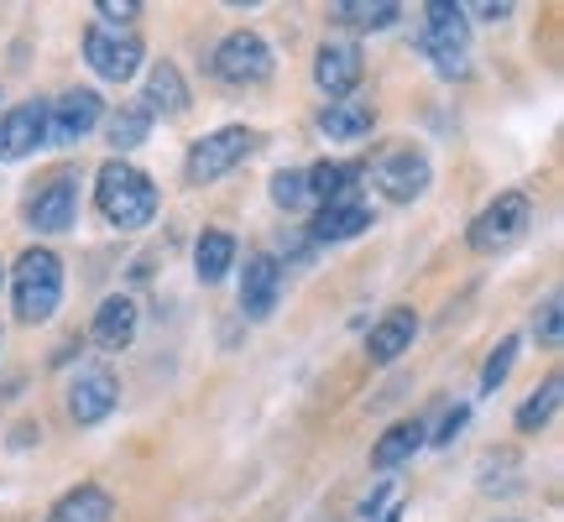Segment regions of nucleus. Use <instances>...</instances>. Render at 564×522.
Here are the masks:
<instances>
[{
  "label": "nucleus",
  "instance_id": "nucleus-11",
  "mask_svg": "<svg viewBox=\"0 0 564 522\" xmlns=\"http://www.w3.org/2000/svg\"><path fill=\"white\" fill-rule=\"evenodd\" d=\"M74 220H79V178H74V173L47 178L37 188V199L26 204V225H32L37 236H58V230H68Z\"/></svg>",
  "mask_w": 564,
  "mask_h": 522
},
{
  "label": "nucleus",
  "instance_id": "nucleus-26",
  "mask_svg": "<svg viewBox=\"0 0 564 522\" xmlns=\"http://www.w3.org/2000/svg\"><path fill=\"white\" fill-rule=\"evenodd\" d=\"M560 387H564L560 371H549L544 387H539V392H533V398L518 407V434H539V428L554 418V407H560Z\"/></svg>",
  "mask_w": 564,
  "mask_h": 522
},
{
  "label": "nucleus",
  "instance_id": "nucleus-4",
  "mask_svg": "<svg viewBox=\"0 0 564 522\" xmlns=\"http://www.w3.org/2000/svg\"><path fill=\"white\" fill-rule=\"evenodd\" d=\"M257 141H262V137H257L251 126H220V131H209V137H199L194 146H188L183 178L194 183V188L225 178L230 167H241V162L257 152Z\"/></svg>",
  "mask_w": 564,
  "mask_h": 522
},
{
  "label": "nucleus",
  "instance_id": "nucleus-28",
  "mask_svg": "<svg viewBox=\"0 0 564 522\" xmlns=\"http://www.w3.org/2000/svg\"><path fill=\"white\" fill-rule=\"evenodd\" d=\"M272 204H278V209H303V204H308V178H303L299 167L272 173Z\"/></svg>",
  "mask_w": 564,
  "mask_h": 522
},
{
  "label": "nucleus",
  "instance_id": "nucleus-17",
  "mask_svg": "<svg viewBox=\"0 0 564 522\" xmlns=\"http://www.w3.org/2000/svg\"><path fill=\"white\" fill-rule=\"evenodd\" d=\"M141 110L147 116H162V121H178L188 110V84H183V68L178 63H152L147 68V89H141Z\"/></svg>",
  "mask_w": 564,
  "mask_h": 522
},
{
  "label": "nucleus",
  "instance_id": "nucleus-9",
  "mask_svg": "<svg viewBox=\"0 0 564 522\" xmlns=\"http://www.w3.org/2000/svg\"><path fill=\"white\" fill-rule=\"evenodd\" d=\"M84 58L105 84H126L141 68V42L131 32H110V26H89L84 32Z\"/></svg>",
  "mask_w": 564,
  "mask_h": 522
},
{
  "label": "nucleus",
  "instance_id": "nucleus-1",
  "mask_svg": "<svg viewBox=\"0 0 564 522\" xmlns=\"http://www.w3.org/2000/svg\"><path fill=\"white\" fill-rule=\"evenodd\" d=\"M95 209L116 230H141V225H152V215H158V183L147 178L141 167H131L126 157H110L95 173Z\"/></svg>",
  "mask_w": 564,
  "mask_h": 522
},
{
  "label": "nucleus",
  "instance_id": "nucleus-35",
  "mask_svg": "<svg viewBox=\"0 0 564 522\" xmlns=\"http://www.w3.org/2000/svg\"><path fill=\"white\" fill-rule=\"evenodd\" d=\"M502 522H507V518H502Z\"/></svg>",
  "mask_w": 564,
  "mask_h": 522
},
{
  "label": "nucleus",
  "instance_id": "nucleus-14",
  "mask_svg": "<svg viewBox=\"0 0 564 522\" xmlns=\"http://www.w3.org/2000/svg\"><path fill=\"white\" fill-rule=\"evenodd\" d=\"M366 225H371V209H366L356 194H340V199L319 204V215L308 220V236H314L319 246H340V241L366 236Z\"/></svg>",
  "mask_w": 564,
  "mask_h": 522
},
{
  "label": "nucleus",
  "instance_id": "nucleus-33",
  "mask_svg": "<svg viewBox=\"0 0 564 522\" xmlns=\"http://www.w3.org/2000/svg\"><path fill=\"white\" fill-rule=\"evenodd\" d=\"M382 522H403V512H398V507H392V512H387V518Z\"/></svg>",
  "mask_w": 564,
  "mask_h": 522
},
{
  "label": "nucleus",
  "instance_id": "nucleus-25",
  "mask_svg": "<svg viewBox=\"0 0 564 522\" xmlns=\"http://www.w3.org/2000/svg\"><path fill=\"white\" fill-rule=\"evenodd\" d=\"M308 178V199H340V194H356V167L350 162H319L303 173Z\"/></svg>",
  "mask_w": 564,
  "mask_h": 522
},
{
  "label": "nucleus",
  "instance_id": "nucleus-30",
  "mask_svg": "<svg viewBox=\"0 0 564 522\" xmlns=\"http://www.w3.org/2000/svg\"><path fill=\"white\" fill-rule=\"evenodd\" d=\"M95 11L105 17V26H110V32H121L126 21H137V17H141L137 0H95Z\"/></svg>",
  "mask_w": 564,
  "mask_h": 522
},
{
  "label": "nucleus",
  "instance_id": "nucleus-16",
  "mask_svg": "<svg viewBox=\"0 0 564 522\" xmlns=\"http://www.w3.org/2000/svg\"><path fill=\"white\" fill-rule=\"evenodd\" d=\"M37 146H47L42 105H17V110H6V116H0V162L32 157Z\"/></svg>",
  "mask_w": 564,
  "mask_h": 522
},
{
  "label": "nucleus",
  "instance_id": "nucleus-19",
  "mask_svg": "<svg viewBox=\"0 0 564 522\" xmlns=\"http://www.w3.org/2000/svg\"><path fill=\"white\" fill-rule=\"evenodd\" d=\"M398 17H403L398 0H335L329 6V21L350 26V32H387V26H398Z\"/></svg>",
  "mask_w": 564,
  "mask_h": 522
},
{
  "label": "nucleus",
  "instance_id": "nucleus-32",
  "mask_svg": "<svg viewBox=\"0 0 564 522\" xmlns=\"http://www.w3.org/2000/svg\"><path fill=\"white\" fill-rule=\"evenodd\" d=\"M465 11V21L470 17H481V21H507L512 17V6H507V0H497V6H491V0H476V6H460Z\"/></svg>",
  "mask_w": 564,
  "mask_h": 522
},
{
  "label": "nucleus",
  "instance_id": "nucleus-34",
  "mask_svg": "<svg viewBox=\"0 0 564 522\" xmlns=\"http://www.w3.org/2000/svg\"><path fill=\"white\" fill-rule=\"evenodd\" d=\"M0 287H6V267H0Z\"/></svg>",
  "mask_w": 564,
  "mask_h": 522
},
{
  "label": "nucleus",
  "instance_id": "nucleus-5",
  "mask_svg": "<svg viewBox=\"0 0 564 522\" xmlns=\"http://www.w3.org/2000/svg\"><path fill=\"white\" fill-rule=\"evenodd\" d=\"M209 68H215V79L230 84V89H257V84L272 79V68H278V58H272V42H267L262 32H251V26H241V32H230V37H220V47H215V58H209Z\"/></svg>",
  "mask_w": 564,
  "mask_h": 522
},
{
  "label": "nucleus",
  "instance_id": "nucleus-22",
  "mask_svg": "<svg viewBox=\"0 0 564 522\" xmlns=\"http://www.w3.org/2000/svg\"><path fill=\"white\" fill-rule=\"evenodd\" d=\"M423 439H429V428H423L419 418L392 423V428H387L382 439L371 444V465H377V470H398V465H408L413 455H419Z\"/></svg>",
  "mask_w": 564,
  "mask_h": 522
},
{
  "label": "nucleus",
  "instance_id": "nucleus-18",
  "mask_svg": "<svg viewBox=\"0 0 564 522\" xmlns=\"http://www.w3.org/2000/svg\"><path fill=\"white\" fill-rule=\"evenodd\" d=\"M137 303L126 298V293H116V298H105L100 308H95V324H89V340L100 345V350H126V345L137 340Z\"/></svg>",
  "mask_w": 564,
  "mask_h": 522
},
{
  "label": "nucleus",
  "instance_id": "nucleus-24",
  "mask_svg": "<svg viewBox=\"0 0 564 522\" xmlns=\"http://www.w3.org/2000/svg\"><path fill=\"white\" fill-rule=\"evenodd\" d=\"M105 137H110V146H116V152H137L141 141L152 137V116H147L141 105H121V110L105 121Z\"/></svg>",
  "mask_w": 564,
  "mask_h": 522
},
{
  "label": "nucleus",
  "instance_id": "nucleus-10",
  "mask_svg": "<svg viewBox=\"0 0 564 522\" xmlns=\"http://www.w3.org/2000/svg\"><path fill=\"white\" fill-rule=\"evenodd\" d=\"M116 402H121V382L105 371V366H84L79 377L68 382V418L79 423V428H95L116 413Z\"/></svg>",
  "mask_w": 564,
  "mask_h": 522
},
{
  "label": "nucleus",
  "instance_id": "nucleus-2",
  "mask_svg": "<svg viewBox=\"0 0 564 522\" xmlns=\"http://www.w3.org/2000/svg\"><path fill=\"white\" fill-rule=\"evenodd\" d=\"M11 298H17V319L21 324H47L63 303V261L47 246L21 251L17 272H11Z\"/></svg>",
  "mask_w": 564,
  "mask_h": 522
},
{
  "label": "nucleus",
  "instance_id": "nucleus-20",
  "mask_svg": "<svg viewBox=\"0 0 564 522\" xmlns=\"http://www.w3.org/2000/svg\"><path fill=\"white\" fill-rule=\"evenodd\" d=\"M371 126H377V110L366 100H356V95H350V100H329L319 110V131L329 141H361Z\"/></svg>",
  "mask_w": 564,
  "mask_h": 522
},
{
  "label": "nucleus",
  "instance_id": "nucleus-21",
  "mask_svg": "<svg viewBox=\"0 0 564 522\" xmlns=\"http://www.w3.org/2000/svg\"><path fill=\"white\" fill-rule=\"evenodd\" d=\"M110 518H116V502H110L105 486H74L47 512V522H110Z\"/></svg>",
  "mask_w": 564,
  "mask_h": 522
},
{
  "label": "nucleus",
  "instance_id": "nucleus-3",
  "mask_svg": "<svg viewBox=\"0 0 564 522\" xmlns=\"http://www.w3.org/2000/svg\"><path fill=\"white\" fill-rule=\"evenodd\" d=\"M423 58L440 68L444 79H465V47H470V21L460 6L449 0H429L423 6V32H419Z\"/></svg>",
  "mask_w": 564,
  "mask_h": 522
},
{
  "label": "nucleus",
  "instance_id": "nucleus-15",
  "mask_svg": "<svg viewBox=\"0 0 564 522\" xmlns=\"http://www.w3.org/2000/svg\"><path fill=\"white\" fill-rule=\"evenodd\" d=\"M413 340H419V314L413 308H387L366 335V356H371V366H392L403 350H413Z\"/></svg>",
  "mask_w": 564,
  "mask_h": 522
},
{
  "label": "nucleus",
  "instance_id": "nucleus-23",
  "mask_svg": "<svg viewBox=\"0 0 564 522\" xmlns=\"http://www.w3.org/2000/svg\"><path fill=\"white\" fill-rule=\"evenodd\" d=\"M230 267H236V236H230V230H204L199 246H194V272H199V282H220Z\"/></svg>",
  "mask_w": 564,
  "mask_h": 522
},
{
  "label": "nucleus",
  "instance_id": "nucleus-31",
  "mask_svg": "<svg viewBox=\"0 0 564 522\" xmlns=\"http://www.w3.org/2000/svg\"><path fill=\"white\" fill-rule=\"evenodd\" d=\"M465 423H470V407H449V413H444V423H440V434H434V444H455V434H460Z\"/></svg>",
  "mask_w": 564,
  "mask_h": 522
},
{
  "label": "nucleus",
  "instance_id": "nucleus-12",
  "mask_svg": "<svg viewBox=\"0 0 564 522\" xmlns=\"http://www.w3.org/2000/svg\"><path fill=\"white\" fill-rule=\"evenodd\" d=\"M361 74H366V63L356 42H324L319 58H314V84H319L329 100H350Z\"/></svg>",
  "mask_w": 564,
  "mask_h": 522
},
{
  "label": "nucleus",
  "instance_id": "nucleus-27",
  "mask_svg": "<svg viewBox=\"0 0 564 522\" xmlns=\"http://www.w3.org/2000/svg\"><path fill=\"white\" fill-rule=\"evenodd\" d=\"M518 335H507V340H497V350L486 356V366H481V392H497V387L507 382V371H512V361H518Z\"/></svg>",
  "mask_w": 564,
  "mask_h": 522
},
{
  "label": "nucleus",
  "instance_id": "nucleus-6",
  "mask_svg": "<svg viewBox=\"0 0 564 522\" xmlns=\"http://www.w3.org/2000/svg\"><path fill=\"white\" fill-rule=\"evenodd\" d=\"M528 225H533V204H528V194L523 188H507V194H497V199L470 220V236H465V241H470V251L491 257V251H507Z\"/></svg>",
  "mask_w": 564,
  "mask_h": 522
},
{
  "label": "nucleus",
  "instance_id": "nucleus-7",
  "mask_svg": "<svg viewBox=\"0 0 564 522\" xmlns=\"http://www.w3.org/2000/svg\"><path fill=\"white\" fill-rule=\"evenodd\" d=\"M42 121H47V146H74L105 121V100L95 89H68L53 105H42Z\"/></svg>",
  "mask_w": 564,
  "mask_h": 522
},
{
  "label": "nucleus",
  "instance_id": "nucleus-13",
  "mask_svg": "<svg viewBox=\"0 0 564 522\" xmlns=\"http://www.w3.org/2000/svg\"><path fill=\"white\" fill-rule=\"evenodd\" d=\"M278 298H282V267H278V257H267V251L246 257V272H241V314L251 324H262V319H272Z\"/></svg>",
  "mask_w": 564,
  "mask_h": 522
},
{
  "label": "nucleus",
  "instance_id": "nucleus-8",
  "mask_svg": "<svg viewBox=\"0 0 564 522\" xmlns=\"http://www.w3.org/2000/svg\"><path fill=\"white\" fill-rule=\"evenodd\" d=\"M371 183L382 188V199L392 204H413L434 183V167H429V157H423L419 146H398V152H387L377 167H371Z\"/></svg>",
  "mask_w": 564,
  "mask_h": 522
},
{
  "label": "nucleus",
  "instance_id": "nucleus-29",
  "mask_svg": "<svg viewBox=\"0 0 564 522\" xmlns=\"http://www.w3.org/2000/svg\"><path fill=\"white\" fill-rule=\"evenodd\" d=\"M533 335H539V345H549V350H554V345L564 340V308H560V293H554V298H549L544 308H539V319H533Z\"/></svg>",
  "mask_w": 564,
  "mask_h": 522
}]
</instances>
